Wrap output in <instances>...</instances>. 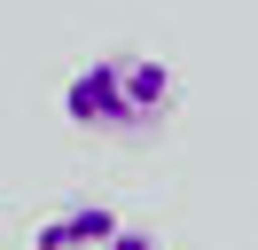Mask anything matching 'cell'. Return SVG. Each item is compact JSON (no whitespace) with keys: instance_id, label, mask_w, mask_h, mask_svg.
Segmentation results:
<instances>
[{"instance_id":"cell-1","label":"cell","mask_w":258,"mask_h":250,"mask_svg":"<svg viewBox=\"0 0 258 250\" xmlns=\"http://www.w3.org/2000/svg\"><path fill=\"white\" fill-rule=\"evenodd\" d=\"M172 109V71L157 55H94L63 86V117L79 133H149Z\"/></svg>"},{"instance_id":"cell-2","label":"cell","mask_w":258,"mask_h":250,"mask_svg":"<svg viewBox=\"0 0 258 250\" xmlns=\"http://www.w3.org/2000/svg\"><path fill=\"white\" fill-rule=\"evenodd\" d=\"M110 234H117L110 203H71V211H55V219L32 227V250H110Z\"/></svg>"},{"instance_id":"cell-3","label":"cell","mask_w":258,"mask_h":250,"mask_svg":"<svg viewBox=\"0 0 258 250\" xmlns=\"http://www.w3.org/2000/svg\"><path fill=\"white\" fill-rule=\"evenodd\" d=\"M110 250H164V242H157V234H141V227H117Z\"/></svg>"}]
</instances>
